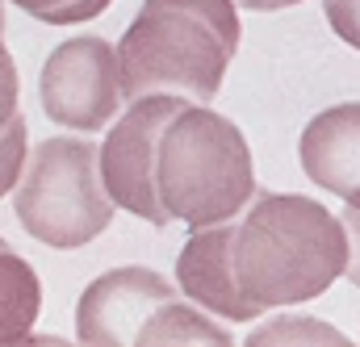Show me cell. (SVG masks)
<instances>
[{
	"instance_id": "3957f363",
	"label": "cell",
	"mask_w": 360,
	"mask_h": 347,
	"mask_svg": "<svg viewBox=\"0 0 360 347\" xmlns=\"http://www.w3.org/2000/svg\"><path fill=\"white\" fill-rule=\"evenodd\" d=\"M155 197L188 230L235 222L256 197V164L243 130L218 109L184 100L160 134Z\"/></svg>"
},
{
	"instance_id": "2e32d148",
	"label": "cell",
	"mask_w": 360,
	"mask_h": 347,
	"mask_svg": "<svg viewBox=\"0 0 360 347\" xmlns=\"http://www.w3.org/2000/svg\"><path fill=\"white\" fill-rule=\"evenodd\" d=\"M340 222H344V235H348V268H344V280H352L360 289V209L348 205L340 214Z\"/></svg>"
},
{
	"instance_id": "7c38bea8",
	"label": "cell",
	"mask_w": 360,
	"mask_h": 347,
	"mask_svg": "<svg viewBox=\"0 0 360 347\" xmlns=\"http://www.w3.org/2000/svg\"><path fill=\"white\" fill-rule=\"evenodd\" d=\"M248 347H348V335L314 314H272L269 322L248 331Z\"/></svg>"
},
{
	"instance_id": "5b68a950",
	"label": "cell",
	"mask_w": 360,
	"mask_h": 347,
	"mask_svg": "<svg viewBox=\"0 0 360 347\" xmlns=\"http://www.w3.org/2000/svg\"><path fill=\"white\" fill-rule=\"evenodd\" d=\"M180 105H184V96H176V92H151V96L130 100L109 122V134L96 147V168H101V184H105L109 201L151 226L172 222L155 197V151H160V134H164L168 117Z\"/></svg>"
},
{
	"instance_id": "ffe728a7",
	"label": "cell",
	"mask_w": 360,
	"mask_h": 347,
	"mask_svg": "<svg viewBox=\"0 0 360 347\" xmlns=\"http://www.w3.org/2000/svg\"><path fill=\"white\" fill-rule=\"evenodd\" d=\"M0 30H4V0H0Z\"/></svg>"
},
{
	"instance_id": "9c48e42d",
	"label": "cell",
	"mask_w": 360,
	"mask_h": 347,
	"mask_svg": "<svg viewBox=\"0 0 360 347\" xmlns=\"http://www.w3.org/2000/svg\"><path fill=\"white\" fill-rule=\"evenodd\" d=\"M297 159L306 180L360 209V100H340L302 126Z\"/></svg>"
},
{
	"instance_id": "7a4b0ae2",
	"label": "cell",
	"mask_w": 360,
	"mask_h": 347,
	"mask_svg": "<svg viewBox=\"0 0 360 347\" xmlns=\"http://www.w3.org/2000/svg\"><path fill=\"white\" fill-rule=\"evenodd\" d=\"M243 25L235 0H143L117 51L122 96L176 92L210 105L239 51Z\"/></svg>"
},
{
	"instance_id": "5bb4252c",
	"label": "cell",
	"mask_w": 360,
	"mask_h": 347,
	"mask_svg": "<svg viewBox=\"0 0 360 347\" xmlns=\"http://www.w3.org/2000/svg\"><path fill=\"white\" fill-rule=\"evenodd\" d=\"M323 13H327L331 30L352 51H360V0H323Z\"/></svg>"
},
{
	"instance_id": "44dd1931",
	"label": "cell",
	"mask_w": 360,
	"mask_h": 347,
	"mask_svg": "<svg viewBox=\"0 0 360 347\" xmlns=\"http://www.w3.org/2000/svg\"><path fill=\"white\" fill-rule=\"evenodd\" d=\"M0 243H4V239H0Z\"/></svg>"
},
{
	"instance_id": "30bf717a",
	"label": "cell",
	"mask_w": 360,
	"mask_h": 347,
	"mask_svg": "<svg viewBox=\"0 0 360 347\" xmlns=\"http://www.w3.org/2000/svg\"><path fill=\"white\" fill-rule=\"evenodd\" d=\"M42 314V284L34 263L21 260L8 243H0V347L25 343Z\"/></svg>"
},
{
	"instance_id": "ac0fdd59",
	"label": "cell",
	"mask_w": 360,
	"mask_h": 347,
	"mask_svg": "<svg viewBox=\"0 0 360 347\" xmlns=\"http://www.w3.org/2000/svg\"><path fill=\"white\" fill-rule=\"evenodd\" d=\"M4 4H17L21 13H30V17H38V21H51L63 4H72V0H4Z\"/></svg>"
},
{
	"instance_id": "ba28073f",
	"label": "cell",
	"mask_w": 360,
	"mask_h": 347,
	"mask_svg": "<svg viewBox=\"0 0 360 347\" xmlns=\"http://www.w3.org/2000/svg\"><path fill=\"white\" fill-rule=\"evenodd\" d=\"M235 222H214L201 230H188L184 247L176 256V289L193 306L210 310L214 318L226 322H252L264 310H256L235 280Z\"/></svg>"
},
{
	"instance_id": "4fadbf2b",
	"label": "cell",
	"mask_w": 360,
	"mask_h": 347,
	"mask_svg": "<svg viewBox=\"0 0 360 347\" xmlns=\"http://www.w3.org/2000/svg\"><path fill=\"white\" fill-rule=\"evenodd\" d=\"M21 168H25V117L13 113V117L0 126V197L13 192Z\"/></svg>"
},
{
	"instance_id": "8fae6325",
	"label": "cell",
	"mask_w": 360,
	"mask_h": 347,
	"mask_svg": "<svg viewBox=\"0 0 360 347\" xmlns=\"http://www.w3.org/2000/svg\"><path fill=\"white\" fill-rule=\"evenodd\" d=\"M168 343H205V347H231L235 335L222 327V318H214L210 310L193 306L188 297L184 301H168L160 306L143 327H139V339L134 347H168Z\"/></svg>"
},
{
	"instance_id": "9a60e30c",
	"label": "cell",
	"mask_w": 360,
	"mask_h": 347,
	"mask_svg": "<svg viewBox=\"0 0 360 347\" xmlns=\"http://www.w3.org/2000/svg\"><path fill=\"white\" fill-rule=\"evenodd\" d=\"M17 113V63L8 55V46L0 42V126Z\"/></svg>"
},
{
	"instance_id": "e0dca14e",
	"label": "cell",
	"mask_w": 360,
	"mask_h": 347,
	"mask_svg": "<svg viewBox=\"0 0 360 347\" xmlns=\"http://www.w3.org/2000/svg\"><path fill=\"white\" fill-rule=\"evenodd\" d=\"M109 8V0H72V4H63L46 25H80V21H92V17H101Z\"/></svg>"
},
{
	"instance_id": "d6986e66",
	"label": "cell",
	"mask_w": 360,
	"mask_h": 347,
	"mask_svg": "<svg viewBox=\"0 0 360 347\" xmlns=\"http://www.w3.org/2000/svg\"><path fill=\"white\" fill-rule=\"evenodd\" d=\"M239 8H252V13H276V8H289V4H302V0H235Z\"/></svg>"
},
{
	"instance_id": "52a82bcc",
	"label": "cell",
	"mask_w": 360,
	"mask_h": 347,
	"mask_svg": "<svg viewBox=\"0 0 360 347\" xmlns=\"http://www.w3.org/2000/svg\"><path fill=\"white\" fill-rule=\"evenodd\" d=\"M176 280L143 263H122L89 280L76 301V339L89 347H134L139 327L168 301H176Z\"/></svg>"
},
{
	"instance_id": "277c9868",
	"label": "cell",
	"mask_w": 360,
	"mask_h": 347,
	"mask_svg": "<svg viewBox=\"0 0 360 347\" xmlns=\"http://www.w3.org/2000/svg\"><path fill=\"white\" fill-rule=\"evenodd\" d=\"M113 201L101 184L89 138H46L13 184V214L30 239L55 251L89 247L113 222Z\"/></svg>"
},
{
	"instance_id": "6da1fadb",
	"label": "cell",
	"mask_w": 360,
	"mask_h": 347,
	"mask_svg": "<svg viewBox=\"0 0 360 347\" xmlns=\"http://www.w3.org/2000/svg\"><path fill=\"white\" fill-rule=\"evenodd\" d=\"M235 280L256 310L323 297L348 268L340 214L302 192H256L235 218Z\"/></svg>"
},
{
	"instance_id": "8992f818",
	"label": "cell",
	"mask_w": 360,
	"mask_h": 347,
	"mask_svg": "<svg viewBox=\"0 0 360 347\" xmlns=\"http://www.w3.org/2000/svg\"><path fill=\"white\" fill-rule=\"evenodd\" d=\"M42 113L76 134L109 130V122L122 113V72H117V51L109 38L76 34L59 42L38 76Z\"/></svg>"
}]
</instances>
